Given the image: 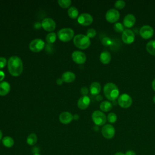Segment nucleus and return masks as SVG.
<instances>
[{"instance_id":"obj_1","label":"nucleus","mask_w":155,"mask_h":155,"mask_svg":"<svg viewBox=\"0 0 155 155\" xmlns=\"http://www.w3.org/2000/svg\"><path fill=\"white\" fill-rule=\"evenodd\" d=\"M9 73L13 76L20 75L23 70V63L21 59L16 56L10 57L7 62Z\"/></svg>"},{"instance_id":"obj_2","label":"nucleus","mask_w":155,"mask_h":155,"mask_svg":"<svg viewBox=\"0 0 155 155\" xmlns=\"http://www.w3.org/2000/svg\"><path fill=\"white\" fill-rule=\"evenodd\" d=\"M104 93L108 99L110 101H115L119 96V90L115 84L108 82L106 84L104 87Z\"/></svg>"},{"instance_id":"obj_3","label":"nucleus","mask_w":155,"mask_h":155,"mask_svg":"<svg viewBox=\"0 0 155 155\" xmlns=\"http://www.w3.org/2000/svg\"><path fill=\"white\" fill-rule=\"evenodd\" d=\"M73 42L78 48L81 49H85L90 46V39L87 35L78 34L73 38Z\"/></svg>"},{"instance_id":"obj_4","label":"nucleus","mask_w":155,"mask_h":155,"mask_svg":"<svg viewBox=\"0 0 155 155\" xmlns=\"http://www.w3.org/2000/svg\"><path fill=\"white\" fill-rule=\"evenodd\" d=\"M57 35L61 41L67 42L73 38L74 31L71 28H63L58 31Z\"/></svg>"},{"instance_id":"obj_5","label":"nucleus","mask_w":155,"mask_h":155,"mask_svg":"<svg viewBox=\"0 0 155 155\" xmlns=\"http://www.w3.org/2000/svg\"><path fill=\"white\" fill-rule=\"evenodd\" d=\"M91 117L93 122L96 125H103L105 124L107 120V117L105 114L99 111V110H95L91 114Z\"/></svg>"},{"instance_id":"obj_6","label":"nucleus","mask_w":155,"mask_h":155,"mask_svg":"<svg viewBox=\"0 0 155 155\" xmlns=\"http://www.w3.org/2000/svg\"><path fill=\"white\" fill-rule=\"evenodd\" d=\"M45 47L44 41L40 39L36 38L33 39L29 44V48L30 50L33 52H39L41 51Z\"/></svg>"},{"instance_id":"obj_7","label":"nucleus","mask_w":155,"mask_h":155,"mask_svg":"<svg viewBox=\"0 0 155 155\" xmlns=\"http://www.w3.org/2000/svg\"><path fill=\"white\" fill-rule=\"evenodd\" d=\"M102 136L108 139H111L115 134V129L111 124L104 125L101 130Z\"/></svg>"},{"instance_id":"obj_8","label":"nucleus","mask_w":155,"mask_h":155,"mask_svg":"<svg viewBox=\"0 0 155 155\" xmlns=\"http://www.w3.org/2000/svg\"><path fill=\"white\" fill-rule=\"evenodd\" d=\"M117 102L121 107L128 108L132 104V99L130 95L124 93L119 96Z\"/></svg>"},{"instance_id":"obj_9","label":"nucleus","mask_w":155,"mask_h":155,"mask_svg":"<svg viewBox=\"0 0 155 155\" xmlns=\"http://www.w3.org/2000/svg\"><path fill=\"white\" fill-rule=\"evenodd\" d=\"M120 17V13L118 10L115 8H110L109 9L106 14L105 18L107 21L110 22H114L117 21Z\"/></svg>"},{"instance_id":"obj_10","label":"nucleus","mask_w":155,"mask_h":155,"mask_svg":"<svg viewBox=\"0 0 155 155\" xmlns=\"http://www.w3.org/2000/svg\"><path fill=\"white\" fill-rule=\"evenodd\" d=\"M41 25L45 30L51 31H53L56 28V22L50 18H46L42 20Z\"/></svg>"},{"instance_id":"obj_11","label":"nucleus","mask_w":155,"mask_h":155,"mask_svg":"<svg viewBox=\"0 0 155 155\" xmlns=\"http://www.w3.org/2000/svg\"><path fill=\"white\" fill-rule=\"evenodd\" d=\"M71 58L74 62L79 64H84L87 59L85 54L79 50L74 51L71 54Z\"/></svg>"},{"instance_id":"obj_12","label":"nucleus","mask_w":155,"mask_h":155,"mask_svg":"<svg viewBox=\"0 0 155 155\" xmlns=\"http://www.w3.org/2000/svg\"><path fill=\"white\" fill-rule=\"evenodd\" d=\"M154 33L153 28L148 25H143L139 30L140 35L144 39L150 38Z\"/></svg>"},{"instance_id":"obj_13","label":"nucleus","mask_w":155,"mask_h":155,"mask_svg":"<svg viewBox=\"0 0 155 155\" xmlns=\"http://www.w3.org/2000/svg\"><path fill=\"white\" fill-rule=\"evenodd\" d=\"M134 33L130 29H125L123 31L122 34V39L124 43L131 44L134 40Z\"/></svg>"},{"instance_id":"obj_14","label":"nucleus","mask_w":155,"mask_h":155,"mask_svg":"<svg viewBox=\"0 0 155 155\" xmlns=\"http://www.w3.org/2000/svg\"><path fill=\"white\" fill-rule=\"evenodd\" d=\"M78 22L82 25H88L92 23L93 17L89 13H84L78 16Z\"/></svg>"},{"instance_id":"obj_15","label":"nucleus","mask_w":155,"mask_h":155,"mask_svg":"<svg viewBox=\"0 0 155 155\" xmlns=\"http://www.w3.org/2000/svg\"><path fill=\"white\" fill-rule=\"evenodd\" d=\"M73 119V116L71 113L68 111H64L61 113L59 116V119L61 122L64 124H69L72 121Z\"/></svg>"},{"instance_id":"obj_16","label":"nucleus","mask_w":155,"mask_h":155,"mask_svg":"<svg viewBox=\"0 0 155 155\" xmlns=\"http://www.w3.org/2000/svg\"><path fill=\"white\" fill-rule=\"evenodd\" d=\"M90 102V99L87 96H83L81 97L78 101V106L80 109L84 110L87 108Z\"/></svg>"},{"instance_id":"obj_17","label":"nucleus","mask_w":155,"mask_h":155,"mask_svg":"<svg viewBox=\"0 0 155 155\" xmlns=\"http://www.w3.org/2000/svg\"><path fill=\"white\" fill-rule=\"evenodd\" d=\"M136 22V17L131 13L127 14L124 18L123 23L124 25L127 27H131Z\"/></svg>"},{"instance_id":"obj_18","label":"nucleus","mask_w":155,"mask_h":155,"mask_svg":"<svg viewBox=\"0 0 155 155\" xmlns=\"http://www.w3.org/2000/svg\"><path fill=\"white\" fill-rule=\"evenodd\" d=\"M61 78L64 82L70 83V82H73L75 79L76 76H75V74L74 73H73L72 71H67L64 72L62 74Z\"/></svg>"},{"instance_id":"obj_19","label":"nucleus","mask_w":155,"mask_h":155,"mask_svg":"<svg viewBox=\"0 0 155 155\" xmlns=\"http://www.w3.org/2000/svg\"><path fill=\"white\" fill-rule=\"evenodd\" d=\"M10 90V84L7 81L0 82V95L5 96L8 93Z\"/></svg>"},{"instance_id":"obj_20","label":"nucleus","mask_w":155,"mask_h":155,"mask_svg":"<svg viewBox=\"0 0 155 155\" xmlns=\"http://www.w3.org/2000/svg\"><path fill=\"white\" fill-rule=\"evenodd\" d=\"M101 90V84L97 82H93L90 86V91L93 95H97L99 93Z\"/></svg>"},{"instance_id":"obj_21","label":"nucleus","mask_w":155,"mask_h":155,"mask_svg":"<svg viewBox=\"0 0 155 155\" xmlns=\"http://www.w3.org/2000/svg\"><path fill=\"white\" fill-rule=\"evenodd\" d=\"M99 58L102 63L104 64H107L110 62L111 59V56L110 52H108V51H104L101 53Z\"/></svg>"},{"instance_id":"obj_22","label":"nucleus","mask_w":155,"mask_h":155,"mask_svg":"<svg viewBox=\"0 0 155 155\" xmlns=\"http://www.w3.org/2000/svg\"><path fill=\"white\" fill-rule=\"evenodd\" d=\"M14 140L10 136H5L2 139V143L7 148H11L14 145Z\"/></svg>"},{"instance_id":"obj_23","label":"nucleus","mask_w":155,"mask_h":155,"mask_svg":"<svg viewBox=\"0 0 155 155\" xmlns=\"http://www.w3.org/2000/svg\"><path fill=\"white\" fill-rule=\"evenodd\" d=\"M112 107H113L112 104L108 101H104L100 104V108L102 111H105V112L108 111L110 110H111Z\"/></svg>"},{"instance_id":"obj_24","label":"nucleus","mask_w":155,"mask_h":155,"mask_svg":"<svg viewBox=\"0 0 155 155\" xmlns=\"http://www.w3.org/2000/svg\"><path fill=\"white\" fill-rule=\"evenodd\" d=\"M146 48L148 53L153 55H155V40L149 41L146 45Z\"/></svg>"},{"instance_id":"obj_25","label":"nucleus","mask_w":155,"mask_h":155,"mask_svg":"<svg viewBox=\"0 0 155 155\" xmlns=\"http://www.w3.org/2000/svg\"><path fill=\"white\" fill-rule=\"evenodd\" d=\"M37 136L35 133H30L27 137V143L29 145H34L37 142Z\"/></svg>"},{"instance_id":"obj_26","label":"nucleus","mask_w":155,"mask_h":155,"mask_svg":"<svg viewBox=\"0 0 155 155\" xmlns=\"http://www.w3.org/2000/svg\"><path fill=\"white\" fill-rule=\"evenodd\" d=\"M78 14H79V12L76 7L72 6V7H70L68 8V15L71 18H72V19L76 18L77 16H78Z\"/></svg>"},{"instance_id":"obj_27","label":"nucleus","mask_w":155,"mask_h":155,"mask_svg":"<svg viewBox=\"0 0 155 155\" xmlns=\"http://www.w3.org/2000/svg\"><path fill=\"white\" fill-rule=\"evenodd\" d=\"M56 39V34L54 32H51L47 35L45 40L48 44H53Z\"/></svg>"},{"instance_id":"obj_28","label":"nucleus","mask_w":155,"mask_h":155,"mask_svg":"<svg viewBox=\"0 0 155 155\" xmlns=\"http://www.w3.org/2000/svg\"><path fill=\"white\" fill-rule=\"evenodd\" d=\"M58 2L61 7L67 8L70 5L71 1V0H58Z\"/></svg>"},{"instance_id":"obj_29","label":"nucleus","mask_w":155,"mask_h":155,"mask_svg":"<svg viewBox=\"0 0 155 155\" xmlns=\"http://www.w3.org/2000/svg\"><path fill=\"white\" fill-rule=\"evenodd\" d=\"M107 120L110 123H114L117 120V115L114 113H110L107 116Z\"/></svg>"},{"instance_id":"obj_30","label":"nucleus","mask_w":155,"mask_h":155,"mask_svg":"<svg viewBox=\"0 0 155 155\" xmlns=\"http://www.w3.org/2000/svg\"><path fill=\"white\" fill-rule=\"evenodd\" d=\"M113 28L116 31L119 33L123 31L124 30L123 25L120 22H116L113 25Z\"/></svg>"},{"instance_id":"obj_31","label":"nucleus","mask_w":155,"mask_h":155,"mask_svg":"<svg viewBox=\"0 0 155 155\" xmlns=\"http://www.w3.org/2000/svg\"><path fill=\"white\" fill-rule=\"evenodd\" d=\"M125 5V2L123 0H118L116 1L114 3V6L119 9H121L122 8H124Z\"/></svg>"},{"instance_id":"obj_32","label":"nucleus","mask_w":155,"mask_h":155,"mask_svg":"<svg viewBox=\"0 0 155 155\" xmlns=\"http://www.w3.org/2000/svg\"><path fill=\"white\" fill-rule=\"evenodd\" d=\"M96 35V31L94 28H89L87 31V36L90 38H93Z\"/></svg>"},{"instance_id":"obj_33","label":"nucleus","mask_w":155,"mask_h":155,"mask_svg":"<svg viewBox=\"0 0 155 155\" xmlns=\"http://www.w3.org/2000/svg\"><path fill=\"white\" fill-rule=\"evenodd\" d=\"M7 64V59L4 57H0V69L4 68Z\"/></svg>"},{"instance_id":"obj_34","label":"nucleus","mask_w":155,"mask_h":155,"mask_svg":"<svg viewBox=\"0 0 155 155\" xmlns=\"http://www.w3.org/2000/svg\"><path fill=\"white\" fill-rule=\"evenodd\" d=\"M81 93L83 96H87L88 93V89L87 87H83L81 88Z\"/></svg>"},{"instance_id":"obj_35","label":"nucleus","mask_w":155,"mask_h":155,"mask_svg":"<svg viewBox=\"0 0 155 155\" xmlns=\"http://www.w3.org/2000/svg\"><path fill=\"white\" fill-rule=\"evenodd\" d=\"M125 155H136V152L132 150H128L125 153Z\"/></svg>"},{"instance_id":"obj_36","label":"nucleus","mask_w":155,"mask_h":155,"mask_svg":"<svg viewBox=\"0 0 155 155\" xmlns=\"http://www.w3.org/2000/svg\"><path fill=\"white\" fill-rule=\"evenodd\" d=\"M5 77V73L3 71L0 70V82H1Z\"/></svg>"},{"instance_id":"obj_37","label":"nucleus","mask_w":155,"mask_h":155,"mask_svg":"<svg viewBox=\"0 0 155 155\" xmlns=\"http://www.w3.org/2000/svg\"><path fill=\"white\" fill-rule=\"evenodd\" d=\"M63 80L62 79V78H58L57 80H56V83L58 84V85H61L62 83H63Z\"/></svg>"},{"instance_id":"obj_38","label":"nucleus","mask_w":155,"mask_h":155,"mask_svg":"<svg viewBox=\"0 0 155 155\" xmlns=\"http://www.w3.org/2000/svg\"><path fill=\"white\" fill-rule=\"evenodd\" d=\"M34 26H35V28H39L41 26H42V25H41V23H39V22H35V23Z\"/></svg>"},{"instance_id":"obj_39","label":"nucleus","mask_w":155,"mask_h":155,"mask_svg":"<svg viewBox=\"0 0 155 155\" xmlns=\"http://www.w3.org/2000/svg\"><path fill=\"white\" fill-rule=\"evenodd\" d=\"M96 99L97 101H101L102 99V96L101 95H97L96 97Z\"/></svg>"},{"instance_id":"obj_40","label":"nucleus","mask_w":155,"mask_h":155,"mask_svg":"<svg viewBox=\"0 0 155 155\" xmlns=\"http://www.w3.org/2000/svg\"><path fill=\"white\" fill-rule=\"evenodd\" d=\"M114 155H125V153L121 151H118V152H116Z\"/></svg>"},{"instance_id":"obj_41","label":"nucleus","mask_w":155,"mask_h":155,"mask_svg":"<svg viewBox=\"0 0 155 155\" xmlns=\"http://www.w3.org/2000/svg\"><path fill=\"white\" fill-rule=\"evenodd\" d=\"M152 87L153 90L155 91V79H154V80L152 82Z\"/></svg>"},{"instance_id":"obj_42","label":"nucleus","mask_w":155,"mask_h":155,"mask_svg":"<svg viewBox=\"0 0 155 155\" xmlns=\"http://www.w3.org/2000/svg\"><path fill=\"white\" fill-rule=\"evenodd\" d=\"M73 119H79V116H78V114H74V115L73 116Z\"/></svg>"},{"instance_id":"obj_43","label":"nucleus","mask_w":155,"mask_h":155,"mask_svg":"<svg viewBox=\"0 0 155 155\" xmlns=\"http://www.w3.org/2000/svg\"><path fill=\"white\" fill-rule=\"evenodd\" d=\"M2 133L1 130H0V140L2 139Z\"/></svg>"},{"instance_id":"obj_44","label":"nucleus","mask_w":155,"mask_h":155,"mask_svg":"<svg viewBox=\"0 0 155 155\" xmlns=\"http://www.w3.org/2000/svg\"><path fill=\"white\" fill-rule=\"evenodd\" d=\"M153 101H154V102L155 103V95H154V97H153Z\"/></svg>"},{"instance_id":"obj_45","label":"nucleus","mask_w":155,"mask_h":155,"mask_svg":"<svg viewBox=\"0 0 155 155\" xmlns=\"http://www.w3.org/2000/svg\"><path fill=\"white\" fill-rule=\"evenodd\" d=\"M33 155H41V154L39 153H35Z\"/></svg>"}]
</instances>
